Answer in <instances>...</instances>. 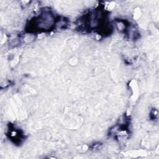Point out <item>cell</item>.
Returning <instances> with one entry per match:
<instances>
[{
    "label": "cell",
    "mask_w": 159,
    "mask_h": 159,
    "mask_svg": "<svg viewBox=\"0 0 159 159\" xmlns=\"http://www.w3.org/2000/svg\"><path fill=\"white\" fill-rule=\"evenodd\" d=\"M58 20L57 17L50 11H44L39 16L34 17L30 20L29 24L30 32L50 31L55 28Z\"/></svg>",
    "instance_id": "1"
},
{
    "label": "cell",
    "mask_w": 159,
    "mask_h": 159,
    "mask_svg": "<svg viewBox=\"0 0 159 159\" xmlns=\"http://www.w3.org/2000/svg\"><path fill=\"white\" fill-rule=\"evenodd\" d=\"M9 139L14 140V143H20L21 141L24 139V136L20 132V130L15 128V130H9Z\"/></svg>",
    "instance_id": "2"
}]
</instances>
